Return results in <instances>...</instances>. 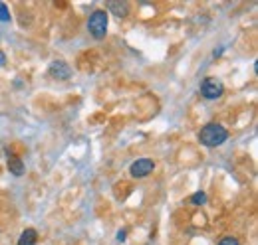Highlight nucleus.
I'll return each mask as SVG.
<instances>
[{
    "label": "nucleus",
    "instance_id": "obj_3",
    "mask_svg": "<svg viewBox=\"0 0 258 245\" xmlns=\"http://www.w3.org/2000/svg\"><path fill=\"white\" fill-rule=\"evenodd\" d=\"M201 93H203V97L205 99H219L223 93H225V85H223V81L221 79H217V77H207V79H203V83H201Z\"/></svg>",
    "mask_w": 258,
    "mask_h": 245
},
{
    "label": "nucleus",
    "instance_id": "obj_1",
    "mask_svg": "<svg viewBox=\"0 0 258 245\" xmlns=\"http://www.w3.org/2000/svg\"><path fill=\"white\" fill-rule=\"evenodd\" d=\"M199 139H201V143L205 147L215 149V147H221L226 139H228V131H226L223 125H219V122H209V125H205L201 129Z\"/></svg>",
    "mask_w": 258,
    "mask_h": 245
},
{
    "label": "nucleus",
    "instance_id": "obj_11",
    "mask_svg": "<svg viewBox=\"0 0 258 245\" xmlns=\"http://www.w3.org/2000/svg\"><path fill=\"white\" fill-rule=\"evenodd\" d=\"M219 245H240V243H238V239H236V237L226 235V237H223V239L219 241Z\"/></svg>",
    "mask_w": 258,
    "mask_h": 245
},
{
    "label": "nucleus",
    "instance_id": "obj_9",
    "mask_svg": "<svg viewBox=\"0 0 258 245\" xmlns=\"http://www.w3.org/2000/svg\"><path fill=\"white\" fill-rule=\"evenodd\" d=\"M191 202L193 204H197V206H203L205 202H207V194L201 190V192H195L193 196H191Z\"/></svg>",
    "mask_w": 258,
    "mask_h": 245
},
{
    "label": "nucleus",
    "instance_id": "obj_6",
    "mask_svg": "<svg viewBox=\"0 0 258 245\" xmlns=\"http://www.w3.org/2000/svg\"><path fill=\"white\" fill-rule=\"evenodd\" d=\"M8 156V170L14 174V176H22L24 174V162L12 153H6Z\"/></svg>",
    "mask_w": 258,
    "mask_h": 245
},
{
    "label": "nucleus",
    "instance_id": "obj_4",
    "mask_svg": "<svg viewBox=\"0 0 258 245\" xmlns=\"http://www.w3.org/2000/svg\"><path fill=\"white\" fill-rule=\"evenodd\" d=\"M153 168H155V162L151 158H139L129 166V174L133 178H145L153 172Z\"/></svg>",
    "mask_w": 258,
    "mask_h": 245
},
{
    "label": "nucleus",
    "instance_id": "obj_2",
    "mask_svg": "<svg viewBox=\"0 0 258 245\" xmlns=\"http://www.w3.org/2000/svg\"><path fill=\"white\" fill-rule=\"evenodd\" d=\"M107 24H109V18H107V12L105 10H94L88 18V32L96 38V40H103L105 34H107Z\"/></svg>",
    "mask_w": 258,
    "mask_h": 245
},
{
    "label": "nucleus",
    "instance_id": "obj_7",
    "mask_svg": "<svg viewBox=\"0 0 258 245\" xmlns=\"http://www.w3.org/2000/svg\"><path fill=\"white\" fill-rule=\"evenodd\" d=\"M107 8L117 16V18H125L129 14V4L127 2H119V0H111L107 2Z\"/></svg>",
    "mask_w": 258,
    "mask_h": 245
},
{
    "label": "nucleus",
    "instance_id": "obj_8",
    "mask_svg": "<svg viewBox=\"0 0 258 245\" xmlns=\"http://www.w3.org/2000/svg\"><path fill=\"white\" fill-rule=\"evenodd\" d=\"M36 241H38V233H36V229L28 227V229H24V231L20 233L18 245H36Z\"/></svg>",
    "mask_w": 258,
    "mask_h": 245
},
{
    "label": "nucleus",
    "instance_id": "obj_10",
    "mask_svg": "<svg viewBox=\"0 0 258 245\" xmlns=\"http://www.w3.org/2000/svg\"><path fill=\"white\" fill-rule=\"evenodd\" d=\"M10 20V10L4 2H0V22H8Z\"/></svg>",
    "mask_w": 258,
    "mask_h": 245
},
{
    "label": "nucleus",
    "instance_id": "obj_5",
    "mask_svg": "<svg viewBox=\"0 0 258 245\" xmlns=\"http://www.w3.org/2000/svg\"><path fill=\"white\" fill-rule=\"evenodd\" d=\"M50 75L52 77H56V79H70V75H72V69H70V65L62 60H54L50 63Z\"/></svg>",
    "mask_w": 258,
    "mask_h": 245
},
{
    "label": "nucleus",
    "instance_id": "obj_13",
    "mask_svg": "<svg viewBox=\"0 0 258 245\" xmlns=\"http://www.w3.org/2000/svg\"><path fill=\"white\" fill-rule=\"evenodd\" d=\"M123 237H125V231H119V233H117V239L123 241Z\"/></svg>",
    "mask_w": 258,
    "mask_h": 245
},
{
    "label": "nucleus",
    "instance_id": "obj_12",
    "mask_svg": "<svg viewBox=\"0 0 258 245\" xmlns=\"http://www.w3.org/2000/svg\"><path fill=\"white\" fill-rule=\"evenodd\" d=\"M2 65H6V56H4V52L0 50V67H2Z\"/></svg>",
    "mask_w": 258,
    "mask_h": 245
}]
</instances>
